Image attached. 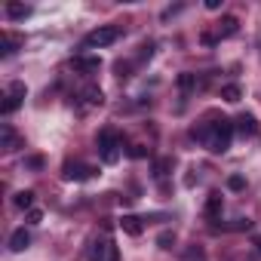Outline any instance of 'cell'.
<instances>
[{"mask_svg": "<svg viewBox=\"0 0 261 261\" xmlns=\"http://www.w3.org/2000/svg\"><path fill=\"white\" fill-rule=\"evenodd\" d=\"M252 227V218H240L237 224H233V230H249Z\"/></svg>", "mask_w": 261, "mask_h": 261, "instance_id": "24", "label": "cell"}, {"mask_svg": "<svg viewBox=\"0 0 261 261\" xmlns=\"http://www.w3.org/2000/svg\"><path fill=\"white\" fill-rule=\"evenodd\" d=\"M221 206H224V203H221V194L212 191L209 200H206V215H209V218H218V215H221Z\"/></svg>", "mask_w": 261, "mask_h": 261, "instance_id": "13", "label": "cell"}, {"mask_svg": "<svg viewBox=\"0 0 261 261\" xmlns=\"http://www.w3.org/2000/svg\"><path fill=\"white\" fill-rule=\"evenodd\" d=\"M227 188H230V191H243V188H246L243 175H230V178H227Z\"/></svg>", "mask_w": 261, "mask_h": 261, "instance_id": "22", "label": "cell"}, {"mask_svg": "<svg viewBox=\"0 0 261 261\" xmlns=\"http://www.w3.org/2000/svg\"><path fill=\"white\" fill-rule=\"evenodd\" d=\"M98 151H101L105 163H117L120 160V136L114 133V129H101L98 133Z\"/></svg>", "mask_w": 261, "mask_h": 261, "instance_id": "2", "label": "cell"}, {"mask_svg": "<svg viewBox=\"0 0 261 261\" xmlns=\"http://www.w3.org/2000/svg\"><path fill=\"white\" fill-rule=\"evenodd\" d=\"M19 46H22V40H19V37H13V34H0V56H4V59H7V56H13Z\"/></svg>", "mask_w": 261, "mask_h": 261, "instance_id": "12", "label": "cell"}, {"mask_svg": "<svg viewBox=\"0 0 261 261\" xmlns=\"http://www.w3.org/2000/svg\"><path fill=\"white\" fill-rule=\"evenodd\" d=\"M22 142H19V136H16V129L10 126V123H4V126H0V148H4V151H16Z\"/></svg>", "mask_w": 261, "mask_h": 261, "instance_id": "8", "label": "cell"}, {"mask_svg": "<svg viewBox=\"0 0 261 261\" xmlns=\"http://www.w3.org/2000/svg\"><path fill=\"white\" fill-rule=\"evenodd\" d=\"M255 249H258V252H261V233H258V237H255Z\"/></svg>", "mask_w": 261, "mask_h": 261, "instance_id": "28", "label": "cell"}, {"mask_svg": "<svg viewBox=\"0 0 261 261\" xmlns=\"http://www.w3.org/2000/svg\"><path fill=\"white\" fill-rule=\"evenodd\" d=\"M7 16L10 19H28L31 7H25V4H7Z\"/></svg>", "mask_w": 261, "mask_h": 261, "instance_id": "16", "label": "cell"}, {"mask_svg": "<svg viewBox=\"0 0 261 261\" xmlns=\"http://www.w3.org/2000/svg\"><path fill=\"white\" fill-rule=\"evenodd\" d=\"M34 197H37V194H34V191H19V194H16V200H13V203H16V206H19V209H28V212H31V209H34Z\"/></svg>", "mask_w": 261, "mask_h": 261, "instance_id": "15", "label": "cell"}, {"mask_svg": "<svg viewBox=\"0 0 261 261\" xmlns=\"http://www.w3.org/2000/svg\"><path fill=\"white\" fill-rule=\"evenodd\" d=\"M111 249H114V243H111V240H92V243H89V249H86V258H89V261H108Z\"/></svg>", "mask_w": 261, "mask_h": 261, "instance_id": "6", "label": "cell"}, {"mask_svg": "<svg viewBox=\"0 0 261 261\" xmlns=\"http://www.w3.org/2000/svg\"><path fill=\"white\" fill-rule=\"evenodd\" d=\"M22 101H25V83H10V89H7V95H4V105H0V114L4 117H10V114H16L19 108H22Z\"/></svg>", "mask_w": 261, "mask_h": 261, "instance_id": "3", "label": "cell"}, {"mask_svg": "<svg viewBox=\"0 0 261 261\" xmlns=\"http://www.w3.org/2000/svg\"><path fill=\"white\" fill-rule=\"evenodd\" d=\"M233 129H237L240 136H255V133H258V120H255L252 114H240L237 123H233Z\"/></svg>", "mask_w": 261, "mask_h": 261, "instance_id": "9", "label": "cell"}, {"mask_svg": "<svg viewBox=\"0 0 261 261\" xmlns=\"http://www.w3.org/2000/svg\"><path fill=\"white\" fill-rule=\"evenodd\" d=\"M157 243H160V249H172V243H175V233H172V230H163V233L157 237Z\"/></svg>", "mask_w": 261, "mask_h": 261, "instance_id": "19", "label": "cell"}, {"mask_svg": "<svg viewBox=\"0 0 261 261\" xmlns=\"http://www.w3.org/2000/svg\"><path fill=\"white\" fill-rule=\"evenodd\" d=\"M117 37H120V31H117V28H111V25H105V28H95L92 34H86L83 46H89V49H95V46H111Z\"/></svg>", "mask_w": 261, "mask_h": 261, "instance_id": "4", "label": "cell"}, {"mask_svg": "<svg viewBox=\"0 0 261 261\" xmlns=\"http://www.w3.org/2000/svg\"><path fill=\"white\" fill-rule=\"evenodd\" d=\"M230 139H233V123L221 117L218 123H212V126H209V136H206V148H209L212 154H224V151L230 148Z\"/></svg>", "mask_w": 261, "mask_h": 261, "instance_id": "1", "label": "cell"}, {"mask_svg": "<svg viewBox=\"0 0 261 261\" xmlns=\"http://www.w3.org/2000/svg\"><path fill=\"white\" fill-rule=\"evenodd\" d=\"M178 86H181V89H194V86H197V77H194V74H181V77H178Z\"/></svg>", "mask_w": 261, "mask_h": 261, "instance_id": "21", "label": "cell"}, {"mask_svg": "<svg viewBox=\"0 0 261 261\" xmlns=\"http://www.w3.org/2000/svg\"><path fill=\"white\" fill-rule=\"evenodd\" d=\"M28 246H31V233H28L25 227H16L13 237H10V249H13V252H25Z\"/></svg>", "mask_w": 261, "mask_h": 261, "instance_id": "10", "label": "cell"}, {"mask_svg": "<svg viewBox=\"0 0 261 261\" xmlns=\"http://www.w3.org/2000/svg\"><path fill=\"white\" fill-rule=\"evenodd\" d=\"M28 166H34V169H40V166H43V160H40V157H31V160H28Z\"/></svg>", "mask_w": 261, "mask_h": 261, "instance_id": "26", "label": "cell"}, {"mask_svg": "<svg viewBox=\"0 0 261 261\" xmlns=\"http://www.w3.org/2000/svg\"><path fill=\"white\" fill-rule=\"evenodd\" d=\"M108 261H120V252H117V246L111 249V255H108Z\"/></svg>", "mask_w": 261, "mask_h": 261, "instance_id": "27", "label": "cell"}, {"mask_svg": "<svg viewBox=\"0 0 261 261\" xmlns=\"http://www.w3.org/2000/svg\"><path fill=\"white\" fill-rule=\"evenodd\" d=\"M145 154H148V151H145V145H133V148H129V157H136V160H139V157H145Z\"/></svg>", "mask_w": 261, "mask_h": 261, "instance_id": "23", "label": "cell"}, {"mask_svg": "<svg viewBox=\"0 0 261 261\" xmlns=\"http://www.w3.org/2000/svg\"><path fill=\"white\" fill-rule=\"evenodd\" d=\"M237 25H240L237 16H224V19L218 22V34H221V37H230V34H237Z\"/></svg>", "mask_w": 261, "mask_h": 261, "instance_id": "14", "label": "cell"}, {"mask_svg": "<svg viewBox=\"0 0 261 261\" xmlns=\"http://www.w3.org/2000/svg\"><path fill=\"white\" fill-rule=\"evenodd\" d=\"M71 68L80 71V74H95V71L101 68V59H98V56H77V59L71 62Z\"/></svg>", "mask_w": 261, "mask_h": 261, "instance_id": "7", "label": "cell"}, {"mask_svg": "<svg viewBox=\"0 0 261 261\" xmlns=\"http://www.w3.org/2000/svg\"><path fill=\"white\" fill-rule=\"evenodd\" d=\"M120 227H123V233H129V237H139V233L145 230V224H142L139 215H123V218H120Z\"/></svg>", "mask_w": 261, "mask_h": 261, "instance_id": "11", "label": "cell"}, {"mask_svg": "<svg viewBox=\"0 0 261 261\" xmlns=\"http://www.w3.org/2000/svg\"><path fill=\"white\" fill-rule=\"evenodd\" d=\"M40 218H43V212H40V209H31V212H28V221H31V224H37Z\"/></svg>", "mask_w": 261, "mask_h": 261, "instance_id": "25", "label": "cell"}, {"mask_svg": "<svg viewBox=\"0 0 261 261\" xmlns=\"http://www.w3.org/2000/svg\"><path fill=\"white\" fill-rule=\"evenodd\" d=\"M169 169H172V160H169V157H163V160L154 163V172H157V175H166Z\"/></svg>", "mask_w": 261, "mask_h": 261, "instance_id": "20", "label": "cell"}, {"mask_svg": "<svg viewBox=\"0 0 261 261\" xmlns=\"http://www.w3.org/2000/svg\"><path fill=\"white\" fill-rule=\"evenodd\" d=\"M83 98H86L89 105H105V92H101L98 86H86V89H83Z\"/></svg>", "mask_w": 261, "mask_h": 261, "instance_id": "17", "label": "cell"}, {"mask_svg": "<svg viewBox=\"0 0 261 261\" xmlns=\"http://www.w3.org/2000/svg\"><path fill=\"white\" fill-rule=\"evenodd\" d=\"M221 98H224V101H240V98H243V89H240L237 83H227V86L221 89Z\"/></svg>", "mask_w": 261, "mask_h": 261, "instance_id": "18", "label": "cell"}, {"mask_svg": "<svg viewBox=\"0 0 261 261\" xmlns=\"http://www.w3.org/2000/svg\"><path fill=\"white\" fill-rule=\"evenodd\" d=\"M92 175H95V169L86 166V163H65V166H62V178H65V181H86V178H92Z\"/></svg>", "mask_w": 261, "mask_h": 261, "instance_id": "5", "label": "cell"}]
</instances>
